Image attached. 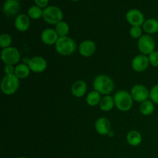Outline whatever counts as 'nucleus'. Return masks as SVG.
I'll return each mask as SVG.
<instances>
[{
    "label": "nucleus",
    "instance_id": "1",
    "mask_svg": "<svg viewBox=\"0 0 158 158\" xmlns=\"http://www.w3.org/2000/svg\"><path fill=\"white\" fill-rule=\"evenodd\" d=\"M94 90L101 95H110L114 89V83L112 79L105 74H100L94 78L93 82Z\"/></svg>",
    "mask_w": 158,
    "mask_h": 158
},
{
    "label": "nucleus",
    "instance_id": "2",
    "mask_svg": "<svg viewBox=\"0 0 158 158\" xmlns=\"http://www.w3.org/2000/svg\"><path fill=\"white\" fill-rule=\"evenodd\" d=\"M115 106L121 112L131 110L134 103V100L131 93L127 90H119L114 96Z\"/></svg>",
    "mask_w": 158,
    "mask_h": 158
},
{
    "label": "nucleus",
    "instance_id": "3",
    "mask_svg": "<svg viewBox=\"0 0 158 158\" xmlns=\"http://www.w3.org/2000/svg\"><path fill=\"white\" fill-rule=\"evenodd\" d=\"M56 51L63 56H71L77 49V43L69 36L60 37L55 44Z\"/></svg>",
    "mask_w": 158,
    "mask_h": 158
},
{
    "label": "nucleus",
    "instance_id": "4",
    "mask_svg": "<svg viewBox=\"0 0 158 158\" xmlns=\"http://www.w3.org/2000/svg\"><path fill=\"white\" fill-rule=\"evenodd\" d=\"M19 79L15 74L5 75L1 80L0 88L5 95L10 96L17 92L19 88Z\"/></svg>",
    "mask_w": 158,
    "mask_h": 158
},
{
    "label": "nucleus",
    "instance_id": "5",
    "mask_svg": "<svg viewBox=\"0 0 158 158\" xmlns=\"http://www.w3.org/2000/svg\"><path fill=\"white\" fill-rule=\"evenodd\" d=\"M43 19L46 23L50 25H56L63 21V13L60 7L56 6H48L43 9Z\"/></svg>",
    "mask_w": 158,
    "mask_h": 158
},
{
    "label": "nucleus",
    "instance_id": "6",
    "mask_svg": "<svg viewBox=\"0 0 158 158\" xmlns=\"http://www.w3.org/2000/svg\"><path fill=\"white\" fill-rule=\"evenodd\" d=\"M137 47L140 53L148 56L155 50L156 43L151 35H143L137 41Z\"/></svg>",
    "mask_w": 158,
    "mask_h": 158
},
{
    "label": "nucleus",
    "instance_id": "7",
    "mask_svg": "<svg viewBox=\"0 0 158 158\" xmlns=\"http://www.w3.org/2000/svg\"><path fill=\"white\" fill-rule=\"evenodd\" d=\"M20 52L18 49L13 46L3 49L1 52L2 61L5 63V65H15L19 62Z\"/></svg>",
    "mask_w": 158,
    "mask_h": 158
},
{
    "label": "nucleus",
    "instance_id": "8",
    "mask_svg": "<svg viewBox=\"0 0 158 158\" xmlns=\"http://www.w3.org/2000/svg\"><path fill=\"white\" fill-rule=\"evenodd\" d=\"M131 97L134 101L143 103L150 99V89L143 84H136L131 88Z\"/></svg>",
    "mask_w": 158,
    "mask_h": 158
},
{
    "label": "nucleus",
    "instance_id": "9",
    "mask_svg": "<svg viewBox=\"0 0 158 158\" xmlns=\"http://www.w3.org/2000/svg\"><path fill=\"white\" fill-rule=\"evenodd\" d=\"M126 19L131 26H142L145 22L144 15L137 9H131L126 13Z\"/></svg>",
    "mask_w": 158,
    "mask_h": 158
},
{
    "label": "nucleus",
    "instance_id": "10",
    "mask_svg": "<svg viewBox=\"0 0 158 158\" xmlns=\"http://www.w3.org/2000/svg\"><path fill=\"white\" fill-rule=\"evenodd\" d=\"M150 66V62L148 56L143 54H139L134 57L131 62L132 69L137 73L144 72L148 69Z\"/></svg>",
    "mask_w": 158,
    "mask_h": 158
},
{
    "label": "nucleus",
    "instance_id": "11",
    "mask_svg": "<svg viewBox=\"0 0 158 158\" xmlns=\"http://www.w3.org/2000/svg\"><path fill=\"white\" fill-rule=\"evenodd\" d=\"M31 72L35 73H41L44 72L47 68V62L40 56H35L30 58L29 63L28 64Z\"/></svg>",
    "mask_w": 158,
    "mask_h": 158
},
{
    "label": "nucleus",
    "instance_id": "12",
    "mask_svg": "<svg viewBox=\"0 0 158 158\" xmlns=\"http://www.w3.org/2000/svg\"><path fill=\"white\" fill-rule=\"evenodd\" d=\"M96 50H97V45H96L95 42H94L93 40H84L79 45V52L82 56L86 57V58L94 55Z\"/></svg>",
    "mask_w": 158,
    "mask_h": 158
},
{
    "label": "nucleus",
    "instance_id": "13",
    "mask_svg": "<svg viewBox=\"0 0 158 158\" xmlns=\"http://www.w3.org/2000/svg\"><path fill=\"white\" fill-rule=\"evenodd\" d=\"M19 9L20 4L16 0H6L3 3L2 12L8 17L17 16Z\"/></svg>",
    "mask_w": 158,
    "mask_h": 158
},
{
    "label": "nucleus",
    "instance_id": "14",
    "mask_svg": "<svg viewBox=\"0 0 158 158\" xmlns=\"http://www.w3.org/2000/svg\"><path fill=\"white\" fill-rule=\"evenodd\" d=\"M40 38H41L42 42L45 45L52 46V45H55L56 43L60 36L58 35L57 32H56L55 29L47 28V29H43V32H41Z\"/></svg>",
    "mask_w": 158,
    "mask_h": 158
},
{
    "label": "nucleus",
    "instance_id": "15",
    "mask_svg": "<svg viewBox=\"0 0 158 158\" xmlns=\"http://www.w3.org/2000/svg\"><path fill=\"white\" fill-rule=\"evenodd\" d=\"M14 26L19 32H26L30 27V18L24 13L19 14L14 20Z\"/></svg>",
    "mask_w": 158,
    "mask_h": 158
},
{
    "label": "nucleus",
    "instance_id": "16",
    "mask_svg": "<svg viewBox=\"0 0 158 158\" xmlns=\"http://www.w3.org/2000/svg\"><path fill=\"white\" fill-rule=\"evenodd\" d=\"M95 130L100 135H108L111 131L110 121L106 117H99L95 122Z\"/></svg>",
    "mask_w": 158,
    "mask_h": 158
},
{
    "label": "nucleus",
    "instance_id": "17",
    "mask_svg": "<svg viewBox=\"0 0 158 158\" xmlns=\"http://www.w3.org/2000/svg\"><path fill=\"white\" fill-rule=\"evenodd\" d=\"M87 91V84L83 80H78L73 83L71 86V94L77 98H81L86 95Z\"/></svg>",
    "mask_w": 158,
    "mask_h": 158
},
{
    "label": "nucleus",
    "instance_id": "18",
    "mask_svg": "<svg viewBox=\"0 0 158 158\" xmlns=\"http://www.w3.org/2000/svg\"><path fill=\"white\" fill-rule=\"evenodd\" d=\"M126 140L128 144H130L131 146L137 147L142 143L143 137H142L141 134L139 131H135V130H132V131H129L127 133Z\"/></svg>",
    "mask_w": 158,
    "mask_h": 158
},
{
    "label": "nucleus",
    "instance_id": "19",
    "mask_svg": "<svg viewBox=\"0 0 158 158\" xmlns=\"http://www.w3.org/2000/svg\"><path fill=\"white\" fill-rule=\"evenodd\" d=\"M143 30L148 35H153L158 32V20L154 18H150L143 23Z\"/></svg>",
    "mask_w": 158,
    "mask_h": 158
},
{
    "label": "nucleus",
    "instance_id": "20",
    "mask_svg": "<svg viewBox=\"0 0 158 158\" xmlns=\"http://www.w3.org/2000/svg\"><path fill=\"white\" fill-rule=\"evenodd\" d=\"M115 106L114 97L110 95H106L102 97L101 100L99 103V107L103 112H109L112 110Z\"/></svg>",
    "mask_w": 158,
    "mask_h": 158
},
{
    "label": "nucleus",
    "instance_id": "21",
    "mask_svg": "<svg viewBox=\"0 0 158 158\" xmlns=\"http://www.w3.org/2000/svg\"><path fill=\"white\" fill-rule=\"evenodd\" d=\"M30 69L29 66L24 63H20L15 66V75L18 77L19 80H23V79L27 78L30 74Z\"/></svg>",
    "mask_w": 158,
    "mask_h": 158
},
{
    "label": "nucleus",
    "instance_id": "22",
    "mask_svg": "<svg viewBox=\"0 0 158 158\" xmlns=\"http://www.w3.org/2000/svg\"><path fill=\"white\" fill-rule=\"evenodd\" d=\"M101 94L95 90H92L89 92L86 95V102L89 106H96L99 105L100 100H101Z\"/></svg>",
    "mask_w": 158,
    "mask_h": 158
},
{
    "label": "nucleus",
    "instance_id": "23",
    "mask_svg": "<svg viewBox=\"0 0 158 158\" xmlns=\"http://www.w3.org/2000/svg\"><path fill=\"white\" fill-rule=\"evenodd\" d=\"M154 109H155L154 103L151 100H148L141 103L140 105V107H139L140 114L144 116L151 115L154 112Z\"/></svg>",
    "mask_w": 158,
    "mask_h": 158
},
{
    "label": "nucleus",
    "instance_id": "24",
    "mask_svg": "<svg viewBox=\"0 0 158 158\" xmlns=\"http://www.w3.org/2000/svg\"><path fill=\"white\" fill-rule=\"evenodd\" d=\"M27 15L31 19H40V18H43V9L35 6V5L32 6L28 9Z\"/></svg>",
    "mask_w": 158,
    "mask_h": 158
},
{
    "label": "nucleus",
    "instance_id": "25",
    "mask_svg": "<svg viewBox=\"0 0 158 158\" xmlns=\"http://www.w3.org/2000/svg\"><path fill=\"white\" fill-rule=\"evenodd\" d=\"M55 30L60 37L68 36V34H69V24L65 21L60 22V23L56 25Z\"/></svg>",
    "mask_w": 158,
    "mask_h": 158
},
{
    "label": "nucleus",
    "instance_id": "26",
    "mask_svg": "<svg viewBox=\"0 0 158 158\" xmlns=\"http://www.w3.org/2000/svg\"><path fill=\"white\" fill-rule=\"evenodd\" d=\"M12 43V38L9 34L2 33L0 36V47L2 49L10 47Z\"/></svg>",
    "mask_w": 158,
    "mask_h": 158
},
{
    "label": "nucleus",
    "instance_id": "27",
    "mask_svg": "<svg viewBox=\"0 0 158 158\" xmlns=\"http://www.w3.org/2000/svg\"><path fill=\"white\" fill-rule=\"evenodd\" d=\"M143 28L141 26H131L129 32L133 39L139 40L143 35Z\"/></svg>",
    "mask_w": 158,
    "mask_h": 158
},
{
    "label": "nucleus",
    "instance_id": "28",
    "mask_svg": "<svg viewBox=\"0 0 158 158\" xmlns=\"http://www.w3.org/2000/svg\"><path fill=\"white\" fill-rule=\"evenodd\" d=\"M150 100L154 104H158V83L153 86L150 89Z\"/></svg>",
    "mask_w": 158,
    "mask_h": 158
},
{
    "label": "nucleus",
    "instance_id": "29",
    "mask_svg": "<svg viewBox=\"0 0 158 158\" xmlns=\"http://www.w3.org/2000/svg\"><path fill=\"white\" fill-rule=\"evenodd\" d=\"M148 56L149 59L150 65L154 66V67H158V51L154 50Z\"/></svg>",
    "mask_w": 158,
    "mask_h": 158
},
{
    "label": "nucleus",
    "instance_id": "30",
    "mask_svg": "<svg viewBox=\"0 0 158 158\" xmlns=\"http://www.w3.org/2000/svg\"><path fill=\"white\" fill-rule=\"evenodd\" d=\"M15 66H14L13 65H5V75H13V74H15Z\"/></svg>",
    "mask_w": 158,
    "mask_h": 158
},
{
    "label": "nucleus",
    "instance_id": "31",
    "mask_svg": "<svg viewBox=\"0 0 158 158\" xmlns=\"http://www.w3.org/2000/svg\"><path fill=\"white\" fill-rule=\"evenodd\" d=\"M34 2H35V6H39L42 9H45L49 5V0H34Z\"/></svg>",
    "mask_w": 158,
    "mask_h": 158
},
{
    "label": "nucleus",
    "instance_id": "32",
    "mask_svg": "<svg viewBox=\"0 0 158 158\" xmlns=\"http://www.w3.org/2000/svg\"><path fill=\"white\" fill-rule=\"evenodd\" d=\"M29 60H30V59L29 57H25V58L23 59V63L28 65L29 63Z\"/></svg>",
    "mask_w": 158,
    "mask_h": 158
},
{
    "label": "nucleus",
    "instance_id": "33",
    "mask_svg": "<svg viewBox=\"0 0 158 158\" xmlns=\"http://www.w3.org/2000/svg\"><path fill=\"white\" fill-rule=\"evenodd\" d=\"M114 131H113L112 130H111L110 132V133H109V134H108V136H109V137H114Z\"/></svg>",
    "mask_w": 158,
    "mask_h": 158
},
{
    "label": "nucleus",
    "instance_id": "34",
    "mask_svg": "<svg viewBox=\"0 0 158 158\" xmlns=\"http://www.w3.org/2000/svg\"><path fill=\"white\" fill-rule=\"evenodd\" d=\"M70 1H72V2H78L79 0H70Z\"/></svg>",
    "mask_w": 158,
    "mask_h": 158
},
{
    "label": "nucleus",
    "instance_id": "35",
    "mask_svg": "<svg viewBox=\"0 0 158 158\" xmlns=\"http://www.w3.org/2000/svg\"><path fill=\"white\" fill-rule=\"evenodd\" d=\"M17 158H27V157H17Z\"/></svg>",
    "mask_w": 158,
    "mask_h": 158
},
{
    "label": "nucleus",
    "instance_id": "36",
    "mask_svg": "<svg viewBox=\"0 0 158 158\" xmlns=\"http://www.w3.org/2000/svg\"><path fill=\"white\" fill-rule=\"evenodd\" d=\"M16 1H19H19H20V0H16Z\"/></svg>",
    "mask_w": 158,
    "mask_h": 158
}]
</instances>
